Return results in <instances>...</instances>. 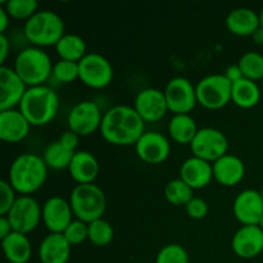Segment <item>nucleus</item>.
I'll return each instance as SVG.
<instances>
[{
  "instance_id": "obj_19",
  "label": "nucleus",
  "mask_w": 263,
  "mask_h": 263,
  "mask_svg": "<svg viewBox=\"0 0 263 263\" xmlns=\"http://www.w3.org/2000/svg\"><path fill=\"white\" fill-rule=\"evenodd\" d=\"M30 128L31 123L20 109L0 112V139L4 143L15 144L25 140Z\"/></svg>"
},
{
  "instance_id": "obj_31",
  "label": "nucleus",
  "mask_w": 263,
  "mask_h": 263,
  "mask_svg": "<svg viewBox=\"0 0 263 263\" xmlns=\"http://www.w3.org/2000/svg\"><path fill=\"white\" fill-rule=\"evenodd\" d=\"M243 77L251 81L263 80V55L257 51H247L240 57L238 62Z\"/></svg>"
},
{
  "instance_id": "obj_7",
  "label": "nucleus",
  "mask_w": 263,
  "mask_h": 263,
  "mask_svg": "<svg viewBox=\"0 0 263 263\" xmlns=\"http://www.w3.org/2000/svg\"><path fill=\"white\" fill-rule=\"evenodd\" d=\"M231 87L233 84L223 73L203 77L195 85L198 104L210 110L222 109L231 102Z\"/></svg>"
},
{
  "instance_id": "obj_17",
  "label": "nucleus",
  "mask_w": 263,
  "mask_h": 263,
  "mask_svg": "<svg viewBox=\"0 0 263 263\" xmlns=\"http://www.w3.org/2000/svg\"><path fill=\"white\" fill-rule=\"evenodd\" d=\"M73 217L69 200L64 198L50 197L43 204V223L49 233L63 234Z\"/></svg>"
},
{
  "instance_id": "obj_11",
  "label": "nucleus",
  "mask_w": 263,
  "mask_h": 263,
  "mask_svg": "<svg viewBox=\"0 0 263 263\" xmlns=\"http://www.w3.org/2000/svg\"><path fill=\"white\" fill-rule=\"evenodd\" d=\"M103 116L104 115L97 103L91 100L77 103L72 107L67 117L68 130L73 131L80 138L91 135L95 131L100 130Z\"/></svg>"
},
{
  "instance_id": "obj_43",
  "label": "nucleus",
  "mask_w": 263,
  "mask_h": 263,
  "mask_svg": "<svg viewBox=\"0 0 263 263\" xmlns=\"http://www.w3.org/2000/svg\"><path fill=\"white\" fill-rule=\"evenodd\" d=\"M10 20H12V18L8 14L5 8L3 7V5H0V33H5V31L9 27Z\"/></svg>"
},
{
  "instance_id": "obj_42",
  "label": "nucleus",
  "mask_w": 263,
  "mask_h": 263,
  "mask_svg": "<svg viewBox=\"0 0 263 263\" xmlns=\"http://www.w3.org/2000/svg\"><path fill=\"white\" fill-rule=\"evenodd\" d=\"M13 233V228L10 225L7 216H0V239H5L8 235Z\"/></svg>"
},
{
  "instance_id": "obj_22",
  "label": "nucleus",
  "mask_w": 263,
  "mask_h": 263,
  "mask_svg": "<svg viewBox=\"0 0 263 263\" xmlns=\"http://www.w3.org/2000/svg\"><path fill=\"white\" fill-rule=\"evenodd\" d=\"M225 25L233 35L239 36V37L252 36L261 27L259 13L251 8H235L228 14Z\"/></svg>"
},
{
  "instance_id": "obj_35",
  "label": "nucleus",
  "mask_w": 263,
  "mask_h": 263,
  "mask_svg": "<svg viewBox=\"0 0 263 263\" xmlns=\"http://www.w3.org/2000/svg\"><path fill=\"white\" fill-rule=\"evenodd\" d=\"M156 263H189V254L180 244H167L157 254Z\"/></svg>"
},
{
  "instance_id": "obj_38",
  "label": "nucleus",
  "mask_w": 263,
  "mask_h": 263,
  "mask_svg": "<svg viewBox=\"0 0 263 263\" xmlns=\"http://www.w3.org/2000/svg\"><path fill=\"white\" fill-rule=\"evenodd\" d=\"M185 211L192 220H203V218L207 217L210 208H208V203L204 199L194 197L185 205Z\"/></svg>"
},
{
  "instance_id": "obj_44",
  "label": "nucleus",
  "mask_w": 263,
  "mask_h": 263,
  "mask_svg": "<svg viewBox=\"0 0 263 263\" xmlns=\"http://www.w3.org/2000/svg\"><path fill=\"white\" fill-rule=\"evenodd\" d=\"M251 37L256 45H263V28L259 27L258 30H257L256 32L251 36Z\"/></svg>"
},
{
  "instance_id": "obj_1",
  "label": "nucleus",
  "mask_w": 263,
  "mask_h": 263,
  "mask_svg": "<svg viewBox=\"0 0 263 263\" xmlns=\"http://www.w3.org/2000/svg\"><path fill=\"white\" fill-rule=\"evenodd\" d=\"M99 131L102 138L112 145H135L145 133V122L134 107L120 104L104 113Z\"/></svg>"
},
{
  "instance_id": "obj_23",
  "label": "nucleus",
  "mask_w": 263,
  "mask_h": 263,
  "mask_svg": "<svg viewBox=\"0 0 263 263\" xmlns=\"http://www.w3.org/2000/svg\"><path fill=\"white\" fill-rule=\"evenodd\" d=\"M72 246L63 234L49 233L39 246V259L41 263H68Z\"/></svg>"
},
{
  "instance_id": "obj_10",
  "label": "nucleus",
  "mask_w": 263,
  "mask_h": 263,
  "mask_svg": "<svg viewBox=\"0 0 263 263\" xmlns=\"http://www.w3.org/2000/svg\"><path fill=\"white\" fill-rule=\"evenodd\" d=\"M194 157L202 158L210 163H215L229 151V140L222 131L213 127L199 128L194 140L190 144Z\"/></svg>"
},
{
  "instance_id": "obj_46",
  "label": "nucleus",
  "mask_w": 263,
  "mask_h": 263,
  "mask_svg": "<svg viewBox=\"0 0 263 263\" xmlns=\"http://www.w3.org/2000/svg\"><path fill=\"white\" fill-rule=\"evenodd\" d=\"M258 226L259 228H261V230L263 231V216H262V218H261V221H259V223H258Z\"/></svg>"
},
{
  "instance_id": "obj_39",
  "label": "nucleus",
  "mask_w": 263,
  "mask_h": 263,
  "mask_svg": "<svg viewBox=\"0 0 263 263\" xmlns=\"http://www.w3.org/2000/svg\"><path fill=\"white\" fill-rule=\"evenodd\" d=\"M58 140L61 141V143L63 144L67 149H69V151L77 152L76 149H77V146H79V143H80V136L77 135V134H74L73 131H71V130L64 131Z\"/></svg>"
},
{
  "instance_id": "obj_32",
  "label": "nucleus",
  "mask_w": 263,
  "mask_h": 263,
  "mask_svg": "<svg viewBox=\"0 0 263 263\" xmlns=\"http://www.w3.org/2000/svg\"><path fill=\"white\" fill-rule=\"evenodd\" d=\"M115 238V230L110 222L99 218L89 223V241L95 247H107Z\"/></svg>"
},
{
  "instance_id": "obj_48",
  "label": "nucleus",
  "mask_w": 263,
  "mask_h": 263,
  "mask_svg": "<svg viewBox=\"0 0 263 263\" xmlns=\"http://www.w3.org/2000/svg\"><path fill=\"white\" fill-rule=\"evenodd\" d=\"M261 194H262V198H263V186H262V189H261Z\"/></svg>"
},
{
  "instance_id": "obj_15",
  "label": "nucleus",
  "mask_w": 263,
  "mask_h": 263,
  "mask_svg": "<svg viewBox=\"0 0 263 263\" xmlns=\"http://www.w3.org/2000/svg\"><path fill=\"white\" fill-rule=\"evenodd\" d=\"M234 217L243 226H258L263 216L261 192L247 189L239 193L233 203Z\"/></svg>"
},
{
  "instance_id": "obj_18",
  "label": "nucleus",
  "mask_w": 263,
  "mask_h": 263,
  "mask_svg": "<svg viewBox=\"0 0 263 263\" xmlns=\"http://www.w3.org/2000/svg\"><path fill=\"white\" fill-rule=\"evenodd\" d=\"M231 249L241 259H253L263 252V231L259 226H241L231 239Z\"/></svg>"
},
{
  "instance_id": "obj_6",
  "label": "nucleus",
  "mask_w": 263,
  "mask_h": 263,
  "mask_svg": "<svg viewBox=\"0 0 263 263\" xmlns=\"http://www.w3.org/2000/svg\"><path fill=\"white\" fill-rule=\"evenodd\" d=\"M68 200L74 217L86 223L103 218L107 210L104 192L95 184L76 185Z\"/></svg>"
},
{
  "instance_id": "obj_34",
  "label": "nucleus",
  "mask_w": 263,
  "mask_h": 263,
  "mask_svg": "<svg viewBox=\"0 0 263 263\" xmlns=\"http://www.w3.org/2000/svg\"><path fill=\"white\" fill-rule=\"evenodd\" d=\"M51 76L62 84H72L76 80H80L79 63L59 59L58 62L54 63Z\"/></svg>"
},
{
  "instance_id": "obj_47",
  "label": "nucleus",
  "mask_w": 263,
  "mask_h": 263,
  "mask_svg": "<svg viewBox=\"0 0 263 263\" xmlns=\"http://www.w3.org/2000/svg\"><path fill=\"white\" fill-rule=\"evenodd\" d=\"M261 89H262V94H263V80L261 81Z\"/></svg>"
},
{
  "instance_id": "obj_5",
  "label": "nucleus",
  "mask_w": 263,
  "mask_h": 263,
  "mask_svg": "<svg viewBox=\"0 0 263 263\" xmlns=\"http://www.w3.org/2000/svg\"><path fill=\"white\" fill-rule=\"evenodd\" d=\"M53 66L50 57L44 49L28 46L17 54L13 69L28 87H35L41 86L50 79Z\"/></svg>"
},
{
  "instance_id": "obj_2",
  "label": "nucleus",
  "mask_w": 263,
  "mask_h": 263,
  "mask_svg": "<svg viewBox=\"0 0 263 263\" xmlns=\"http://www.w3.org/2000/svg\"><path fill=\"white\" fill-rule=\"evenodd\" d=\"M48 170L41 156L33 153L20 154L10 164L8 181L18 194L31 195L45 184Z\"/></svg>"
},
{
  "instance_id": "obj_9",
  "label": "nucleus",
  "mask_w": 263,
  "mask_h": 263,
  "mask_svg": "<svg viewBox=\"0 0 263 263\" xmlns=\"http://www.w3.org/2000/svg\"><path fill=\"white\" fill-rule=\"evenodd\" d=\"M79 68L80 81L95 90L109 86L115 77L112 63L99 53H87V55L79 62Z\"/></svg>"
},
{
  "instance_id": "obj_40",
  "label": "nucleus",
  "mask_w": 263,
  "mask_h": 263,
  "mask_svg": "<svg viewBox=\"0 0 263 263\" xmlns=\"http://www.w3.org/2000/svg\"><path fill=\"white\" fill-rule=\"evenodd\" d=\"M223 74H225V77L231 82V84H235V82L240 81V80L244 79L243 73H241V69L238 63L229 66L228 68H226V71L223 72Z\"/></svg>"
},
{
  "instance_id": "obj_27",
  "label": "nucleus",
  "mask_w": 263,
  "mask_h": 263,
  "mask_svg": "<svg viewBox=\"0 0 263 263\" xmlns=\"http://www.w3.org/2000/svg\"><path fill=\"white\" fill-rule=\"evenodd\" d=\"M197 122L190 115H174L168 123L170 138L180 145H190L198 134Z\"/></svg>"
},
{
  "instance_id": "obj_24",
  "label": "nucleus",
  "mask_w": 263,
  "mask_h": 263,
  "mask_svg": "<svg viewBox=\"0 0 263 263\" xmlns=\"http://www.w3.org/2000/svg\"><path fill=\"white\" fill-rule=\"evenodd\" d=\"M68 171L77 185L94 184L99 175V162L90 152L77 151L69 164Z\"/></svg>"
},
{
  "instance_id": "obj_36",
  "label": "nucleus",
  "mask_w": 263,
  "mask_h": 263,
  "mask_svg": "<svg viewBox=\"0 0 263 263\" xmlns=\"http://www.w3.org/2000/svg\"><path fill=\"white\" fill-rule=\"evenodd\" d=\"M63 236L72 247L82 244L84 241L89 240V223L74 218L68 228L63 231Z\"/></svg>"
},
{
  "instance_id": "obj_26",
  "label": "nucleus",
  "mask_w": 263,
  "mask_h": 263,
  "mask_svg": "<svg viewBox=\"0 0 263 263\" xmlns=\"http://www.w3.org/2000/svg\"><path fill=\"white\" fill-rule=\"evenodd\" d=\"M261 97V86L251 80L243 79L233 84L231 87V102L241 109H252L257 107Z\"/></svg>"
},
{
  "instance_id": "obj_14",
  "label": "nucleus",
  "mask_w": 263,
  "mask_h": 263,
  "mask_svg": "<svg viewBox=\"0 0 263 263\" xmlns=\"http://www.w3.org/2000/svg\"><path fill=\"white\" fill-rule=\"evenodd\" d=\"M135 151L144 163L161 164L170 157L171 144L163 134L145 131L135 144Z\"/></svg>"
},
{
  "instance_id": "obj_21",
  "label": "nucleus",
  "mask_w": 263,
  "mask_h": 263,
  "mask_svg": "<svg viewBox=\"0 0 263 263\" xmlns=\"http://www.w3.org/2000/svg\"><path fill=\"white\" fill-rule=\"evenodd\" d=\"M213 179L222 186L233 187L240 184L246 176V164L239 157L226 154L212 163Z\"/></svg>"
},
{
  "instance_id": "obj_30",
  "label": "nucleus",
  "mask_w": 263,
  "mask_h": 263,
  "mask_svg": "<svg viewBox=\"0 0 263 263\" xmlns=\"http://www.w3.org/2000/svg\"><path fill=\"white\" fill-rule=\"evenodd\" d=\"M164 198L170 204L185 207L194 198V190L179 177L167 182L164 186Z\"/></svg>"
},
{
  "instance_id": "obj_16",
  "label": "nucleus",
  "mask_w": 263,
  "mask_h": 263,
  "mask_svg": "<svg viewBox=\"0 0 263 263\" xmlns=\"http://www.w3.org/2000/svg\"><path fill=\"white\" fill-rule=\"evenodd\" d=\"M28 86L10 67L0 66V112L20 107Z\"/></svg>"
},
{
  "instance_id": "obj_20",
  "label": "nucleus",
  "mask_w": 263,
  "mask_h": 263,
  "mask_svg": "<svg viewBox=\"0 0 263 263\" xmlns=\"http://www.w3.org/2000/svg\"><path fill=\"white\" fill-rule=\"evenodd\" d=\"M180 179L193 190L208 186L213 180V166L210 162L198 157H190L180 167Z\"/></svg>"
},
{
  "instance_id": "obj_33",
  "label": "nucleus",
  "mask_w": 263,
  "mask_h": 263,
  "mask_svg": "<svg viewBox=\"0 0 263 263\" xmlns=\"http://www.w3.org/2000/svg\"><path fill=\"white\" fill-rule=\"evenodd\" d=\"M3 7L10 18L27 22L32 15L39 12V3L36 0H8L3 3Z\"/></svg>"
},
{
  "instance_id": "obj_45",
  "label": "nucleus",
  "mask_w": 263,
  "mask_h": 263,
  "mask_svg": "<svg viewBox=\"0 0 263 263\" xmlns=\"http://www.w3.org/2000/svg\"><path fill=\"white\" fill-rule=\"evenodd\" d=\"M259 21H261V27L263 28V8L261 12H259Z\"/></svg>"
},
{
  "instance_id": "obj_25",
  "label": "nucleus",
  "mask_w": 263,
  "mask_h": 263,
  "mask_svg": "<svg viewBox=\"0 0 263 263\" xmlns=\"http://www.w3.org/2000/svg\"><path fill=\"white\" fill-rule=\"evenodd\" d=\"M4 257L9 263H28L32 257V244L27 235L13 231L2 240Z\"/></svg>"
},
{
  "instance_id": "obj_8",
  "label": "nucleus",
  "mask_w": 263,
  "mask_h": 263,
  "mask_svg": "<svg viewBox=\"0 0 263 263\" xmlns=\"http://www.w3.org/2000/svg\"><path fill=\"white\" fill-rule=\"evenodd\" d=\"M7 217L13 231L28 235L43 221V205L31 195H20Z\"/></svg>"
},
{
  "instance_id": "obj_12",
  "label": "nucleus",
  "mask_w": 263,
  "mask_h": 263,
  "mask_svg": "<svg viewBox=\"0 0 263 263\" xmlns=\"http://www.w3.org/2000/svg\"><path fill=\"white\" fill-rule=\"evenodd\" d=\"M168 110L174 115H189L197 102L195 85L185 77H174L164 87Z\"/></svg>"
},
{
  "instance_id": "obj_41",
  "label": "nucleus",
  "mask_w": 263,
  "mask_h": 263,
  "mask_svg": "<svg viewBox=\"0 0 263 263\" xmlns=\"http://www.w3.org/2000/svg\"><path fill=\"white\" fill-rule=\"evenodd\" d=\"M10 51V41L5 33H0V63L4 66Z\"/></svg>"
},
{
  "instance_id": "obj_13",
  "label": "nucleus",
  "mask_w": 263,
  "mask_h": 263,
  "mask_svg": "<svg viewBox=\"0 0 263 263\" xmlns=\"http://www.w3.org/2000/svg\"><path fill=\"white\" fill-rule=\"evenodd\" d=\"M134 109L144 122H158L168 112L164 91L154 87L143 89L136 95Z\"/></svg>"
},
{
  "instance_id": "obj_3",
  "label": "nucleus",
  "mask_w": 263,
  "mask_h": 263,
  "mask_svg": "<svg viewBox=\"0 0 263 263\" xmlns=\"http://www.w3.org/2000/svg\"><path fill=\"white\" fill-rule=\"evenodd\" d=\"M18 109L31 126H45L55 118L59 110V98L46 85L28 87Z\"/></svg>"
},
{
  "instance_id": "obj_37",
  "label": "nucleus",
  "mask_w": 263,
  "mask_h": 263,
  "mask_svg": "<svg viewBox=\"0 0 263 263\" xmlns=\"http://www.w3.org/2000/svg\"><path fill=\"white\" fill-rule=\"evenodd\" d=\"M18 193L8 180L0 181V216H7L17 200Z\"/></svg>"
},
{
  "instance_id": "obj_4",
  "label": "nucleus",
  "mask_w": 263,
  "mask_h": 263,
  "mask_svg": "<svg viewBox=\"0 0 263 263\" xmlns=\"http://www.w3.org/2000/svg\"><path fill=\"white\" fill-rule=\"evenodd\" d=\"M23 35L26 40L36 48L43 49L55 46L58 41L66 35L64 21L53 10H39L27 22H25Z\"/></svg>"
},
{
  "instance_id": "obj_29",
  "label": "nucleus",
  "mask_w": 263,
  "mask_h": 263,
  "mask_svg": "<svg viewBox=\"0 0 263 263\" xmlns=\"http://www.w3.org/2000/svg\"><path fill=\"white\" fill-rule=\"evenodd\" d=\"M76 152L67 149L59 140L53 141L45 148L43 153V159L49 170H68Z\"/></svg>"
},
{
  "instance_id": "obj_28",
  "label": "nucleus",
  "mask_w": 263,
  "mask_h": 263,
  "mask_svg": "<svg viewBox=\"0 0 263 263\" xmlns=\"http://www.w3.org/2000/svg\"><path fill=\"white\" fill-rule=\"evenodd\" d=\"M59 59L69 62H81L87 55V45L81 36L76 33H66L55 46Z\"/></svg>"
}]
</instances>
